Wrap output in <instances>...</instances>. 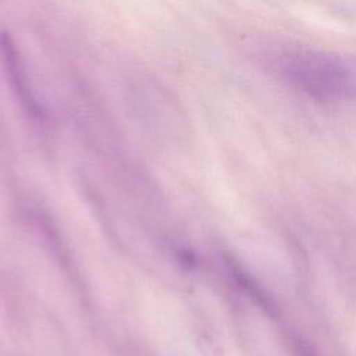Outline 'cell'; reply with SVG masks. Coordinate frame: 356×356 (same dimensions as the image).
Masks as SVG:
<instances>
[{"mask_svg": "<svg viewBox=\"0 0 356 356\" xmlns=\"http://www.w3.org/2000/svg\"><path fill=\"white\" fill-rule=\"evenodd\" d=\"M267 68L288 86L323 103L356 100V54L285 44L263 56Z\"/></svg>", "mask_w": 356, "mask_h": 356, "instance_id": "6da1fadb", "label": "cell"}, {"mask_svg": "<svg viewBox=\"0 0 356 356\" xmlns=\"http://www.w3.org/2000/svg\"><path fill=\"white\" fill-rule=\"evenodd\" d=\"M0 47L3 50V56H4L6 65L8 68V74L11 76V81L14 82L15 89L18 90V96H19L21 102L25 103L28 111H31L33 115L40 117V110H39L36 102L33 100L32 95L29 93V90L25 86V78H22V71L19 70L18 58L15 56V49H14V46H13V43H11V40L7 35H1Z\"/></svg>", "mask_w": 356, "mask_h": 356, "instance_id": "7a4b0ae2", "label": "cell"}]
</instances>
